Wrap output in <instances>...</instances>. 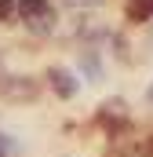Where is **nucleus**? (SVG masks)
Instances as JSON below:
<instances>
[{
	"label": "nucleus",
	"mask_w": 153,
	"mask_h": 157,
	"mask_svg": "<svg viewBox=\"0 0 153 157\" xmlns=\"http://www.w3.org/2000/svg\"><path fill=\"white\" fill-rule=\"evenodd\" d=\"M7 84H0V95H7V99H29L33 91H37V84L29 77H4Z\"/></svg>",
	"instance_id": "2"
},
{
	"label": "nucleus",
	"mask_w": 153,
	"mask_h": 157,
	"mask_svg": "<svg viewBox=\"0 0 153 157\" xmlns=\"http://www.w3.org/2000/svg\"><path fill=\"white\" fill-rule=\"evenodd\" d=\"M47 11V0H18V15L22 18H37Z\"/></svg>",
	"instance_id": "4"
},
{
	"label": "nucleus",
	"mask_w": 153,
	"mask_h": 157,
	"mask_svg": "<svg viewBox=\"0 0 153 157\" xmlns=\"http://www.w3.org/2000/svg\"><path fill=\"white\" fill-rule=\"evenodd\" d=\"M128 18L131 22H150L153 18V0H128Z\"/></svg>",
	"instance_id": "3"
},
{
	"label": "nucleus",
	"mask_w": 153,
	"mask_h": 157,
	"mask_svg": "<svg viewBox=\"0 0 153 157\" xmlns=\"http://www.w3.org/2000/svg\"><path fill=\"white\" fill-rule=\"evenodd\" d=\"M18 11V0H0V18H11Z\"/></svg>",
	"instance_id": "5"
},
{
	"label": "nucleus",
	"mask_w": 153,
	"mask_h": 157,
	"mask_svg": "<svg viewBox=\"0 0 153 157\" xmlns=\"http://www.w3.org/2000/svg\"><path fill=\"white\" fill-rule=\"evenodd\" d=\"M47 80H51V88H55L58 99H73L76 91H80V80H76L69 70H62V66H51V70H47Z\"/></svg>",
	"instance_id": "1"
},
{
	"label": "nucleus",
	"mask_w": 153,
	"mask_h": 157,
	"mask_svg": "<svg viewBox=\"0 0 153 157\" xmlns=\"http://www.w3.org/2000/svg\"><path fill=\"white\" fill-rule=\"evenodd\" d=\"M146 99H150V102H153V84H150V91H146Z\"/></svg>",
	"instance_id": "6"
}]
</instances>
